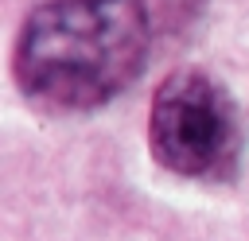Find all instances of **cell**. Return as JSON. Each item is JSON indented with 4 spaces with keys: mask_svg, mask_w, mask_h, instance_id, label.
<instances>
[{
    "mask_svg": "<svg viewBox=\"0 0 249 241\" xmlns=\"http://www.w3.org/2000/svg\"><path fill=\"white\" fill-rule=\"evenodd\" d=\"M152 51L140 0H47L19 35L12 70L19 89L51 109H93L128 89Z\"/></svg>",
    "mask_w": 249,
    "mask_h": 241,
    "instance_id": "obj_1",
    "label": "cell"
},
{
    "mask_svg": "<svg viewBox=\"0 0 249 241\" xmlns=\"http://www.w3.org/2000/svg\"><path fill=\"white\" fill-rule=\"evenodd\" d=\"M152 155L191 179H218L230 175L241 152V120L237 105L222 82L202 70H175L148 117Z\"/></svg>",
    "mask_w": 249,
    "mask_h": 241,
    "instance_id": "obj_2",
    "label": "cell"
}]
</instances>
